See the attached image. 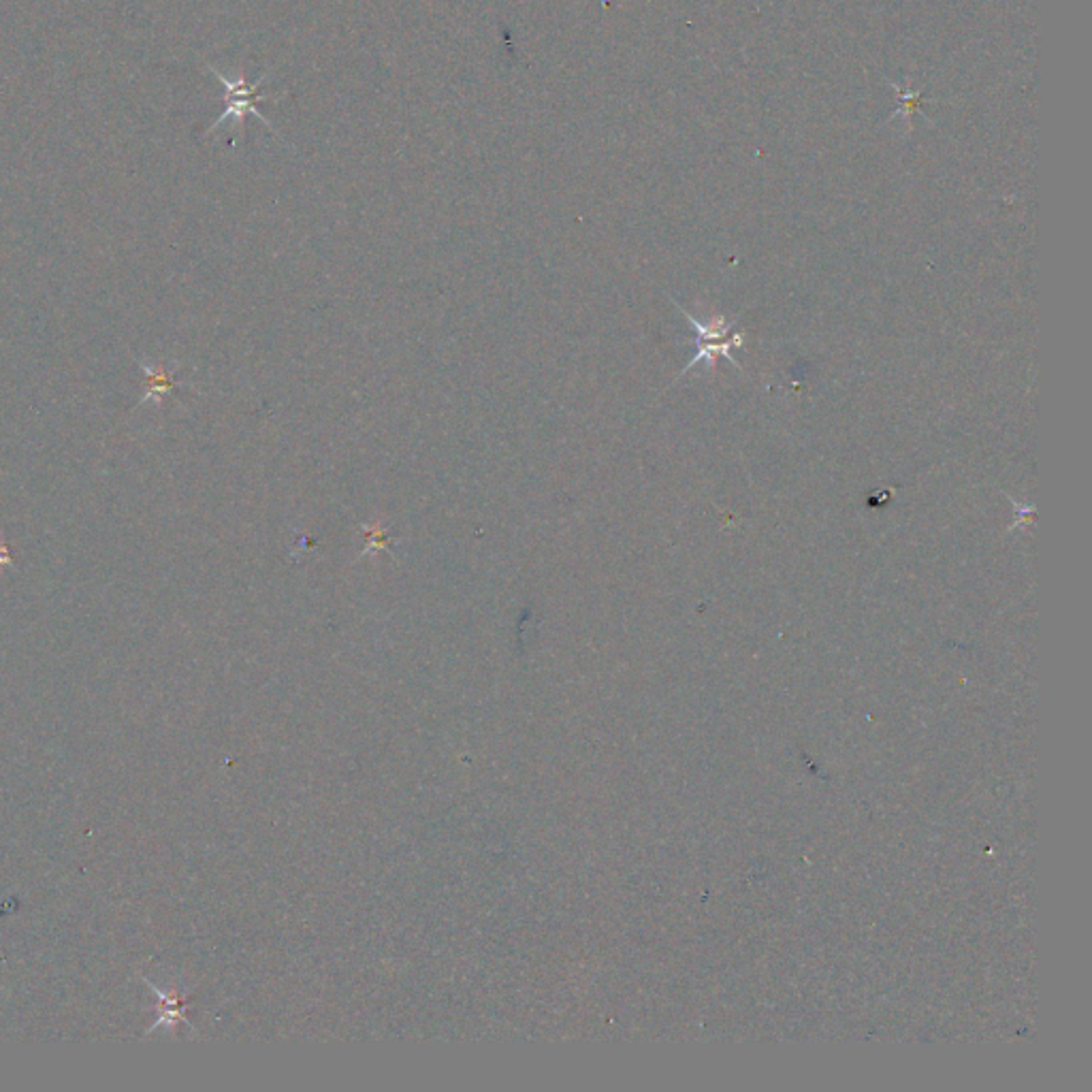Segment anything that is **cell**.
Listing matches in <instances>:
<instances>
[{"label": "cell", "instance_id": "2", "mask_svg": "<svg viewBox=\"0 0 1092 1092\" xmlns=\"http://www.w3.org/2000/svg\"><path fill=\"white\" fill-rule=\"evenodd\" d=\"M139 368L145 373V380H148V388H145L141 406H148V404L159 406L163 402V397L174 391V386H175L174 372L175 370L161 366V363H150L145 359L139 361Z\"/></svg>", "mask_w": 1092, "mask_h": 1092}, {"label": "cell", "instance_id": "3", "mask_svg": "<svg viewBox=\"0 0 1092 1092\" xmlns=\"http://www.w3.org/2000/svg\"><path fill=\"white\" fill-rule=\"evenodd\" d=\"M11 564H14V557H11L9 544H7V540L0 538V570L7 568V566H11Z\"/></svg>", "mask_w": 1092, "mask_h": 1092}, {"label": "cell", "instance_id": "1", "mask_svg": "<svg viewBox=\"0 0 1092 1092\" xmlns=\"http://www.w3.org/2000/svg\"><path fill=\"white\" fill-rule=\"evenodd\" d=\"M212 75L218 77V81L224 86V101H226V109L223 112V116L216 120V123L210 126L208 132H214L216 128H221L223 124L230 123V118H233V126L241 128L244 124V118L246 116H257L259 123H263L267 128H272L270 120H267L261 112H259V103L265 101L267 96L265 94H257L259 86L265 81V75L257 81V83H248L244 75H239L237 79H228L226 75H223L221 71H216L214 67H210Z\"/></svg>", "mask_w": 1092, "mask_h": 1092}]
</instances>
